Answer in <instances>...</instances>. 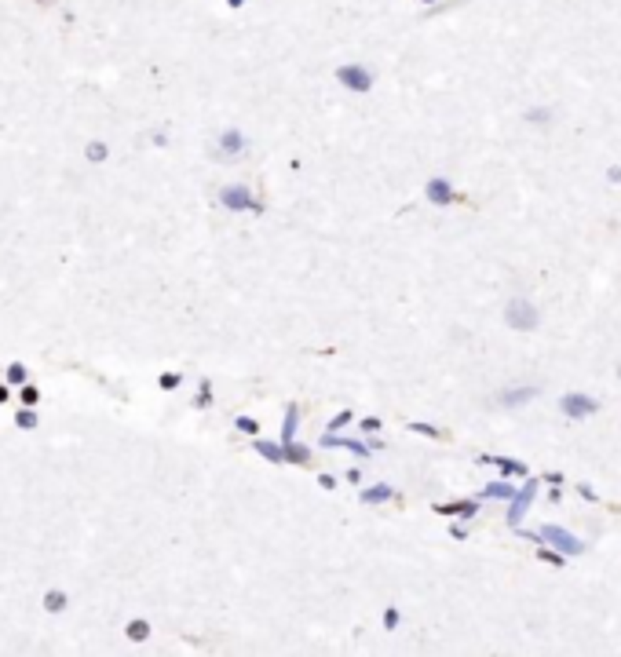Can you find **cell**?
Here are the masks:
<instances>
[{
  "instance_id": "cell-10",
  "label": "cell",
  "mask_w": 621,
  "mask_h": 657,
  "mask_svg": "<svg viewBox=\"0 0 621 657\" xmlns=\"http://www.w3.org/2000/svg\"><path fill=\"white\" fill-rule=\"evenodd\" d=\"M526 121H534V124H541V121H552V113H548V110H541V106H534V110H530V113H526Z\"/></svg>"
},
{
  "instance_id": "cell-14",
  "label": "cell",
  "mask_w": 621,
  "mask_h": 657,
  "mask_svg": "<svg viewBox=\"0 0 621 657\" xmlns=\"http://www.w3.org/2000/svg\"><path fill=\"white\" fill-rule=\"evenodd\" d=\"M618 377H621V369H618Z\"/></svg>"
},
{
  "instance_id": "cell-5",
  "label": "cell",
  "mask_w": 621,
  "mask_h": 657,
  "mask_svg": "<svg viewBox=\"0 0 621 657\" xmlns=\"http://www.w3.org/2000/svg\"><path fill=\"white\" fill-rule=\"evenodd\" d=\"M336 77H340L347 88H355V92H369V84H373V73L366 66H340Z\"/></svg>"
},
{
  "instance_id": "cell-13",
  "label": "cell",
  "mask_w": 621,
  "mask_h": 657,
  "mask_svg": "<svg viewBox=\"0 0 621 657\" xmlns=\"http://www.w3.org/2000/svg\"><path fill=\"white\" fill-rule=\"evenodd\" d=\"M420 4H432V0H420Z\"/></svg>"
},
{
  "instance_id": "cell-6",
  "label": "cell",
  "mask_w": 621,
  "mask_h": 657,
  "mask_svg": "<svg viewBox=\"0 0 621 657\" xmlns=\"http://www.w3.org/2000/svg\"><path fill=\"white\" fill-rule=\"evenodd\" d=\"M530 398H537V388H515V391H504L501 402L504 406H526Z\"/></svg>"
},
{
  "instance_id": "cell-3",
  "label": "cell",
  "mask_w": 621,
  "mask_h": 657,
  "mask_svg": "<svg viewBox=\"0 0 621 657\" xmlns=\"http://www.w3.org/2000/svg\"><path fill=\"white\" fill-rule=\"evenodd\" d=\"M559 409H563V417H571V420H585L592 413H600V402L588 398V394H563Z\"/></svg>"
},
{
  "instance_id": "cell-4",
  "label": "cell",
  "mask_w": 621,
  "mask_h": 657,
  "mask_svg": "<svg viewBox=\"0 0 621 657\" xmlns=\"http://www.w3.org/2000/svg\"><path fill=\"white\" fill-rule=\"evenodd\" d=\"M534 493H537V479H530V482L519 489V493H512V508H508V522H512V526L523 519L530 504H534Z\"/></svg>"
},
{
  "instance_id": "cell-9",
  "label": "cell",
  "mask_w": 621,
  "mask_h": 657,
  "mask_svg": "<svg viewBox=\"0 0 621 657\" xmlns=\"http://www.w3.org/2000/svg\"><path fill=\"white\" fill-rule=\"evenodd\" d=\"M486 493H490V497H512L515 486H512V482H494V486H486Z\"/></svg>"
},
{
  "instance_id": "cell-1",
  "label": "cell",
  "mask_w": 621,
  "mask_h": 657,
  "mask_svg": "<svg viewBox=\"0 0 621 657\" xmlns=\"http://www.w3.org/2000/svg\"><path fill=\"white\" fill-rule=\"evenodd\" d=\"M530 540H537V544H548V548H559L563 555H581L585 551V540L574 537L571 530H563V526H541L537 533H526Z\"/></svg>"
},
{
  "instance_id": "cell-7",
  "label": "cell",
  "mask_w": 621,
  "mask_h": 657,
  "mask_svg": "<svg viewBox=\"0 0 621 657\" xmlns=\"http://www.w3.org/2000/svg\"><path fill=\"white\" fill-rule=\"evenodd\" d=\"M428 194H432L435 204H446V201H449V183H446V179H432V183H428Z\"/></svg>"
},
{
  "instance_id": "cell-11",
  "label": "cell",
  "mask_w": 621,
  "mask_h": 657,
  "mask_svg": "<svg viewBox=\"0 0 621 657\" xmlns=\"http://www.w3.org/2000/svg\"><path fill=\"white\" fill-rule=\"evenodd\" d=\"M577 493L585 497V500H596V489H592L588 482H581V486H577Z\"/></svg>"
},
{
  "instance_id": "cell-2",
  "label": "cell",
  "mask_w": 621,
  "mask_h": 657,
  "mask_svg": "<svg viewBox=\"0 0 621 657\" xmlns=\"http://www.w3.org/2000/svg\"><path fill=\"white\" fill-rule=\"evenodd\" d=\"M504 321H508L512 329H519V332H530V329L541 325V314H537V307L530 300H512L508 311H504Z\"/></svg>"
},
{
  "instance_id": "cell-8",
  "label": "cell",
  "mask_w": 621,
  "mask_h": 657,
  "mask_svg": "<svg viewBox=\"0 0 621 657\" xmlns=\"http://www.w3.org/2000/svg\"><path fill=\"white\" fill-rule=\"evenodd\" d=\"M537 559H541V562H552V566H563V551H552L548 544H541V548H537Z\"/></svg>"
},
{
  "instance_id": "cell-12",
  "label": "cell",
  "mask_w": 621,
  "mask_h": 657,
  "mask_svg": "<svg viewBox=\"0 0 621 657\" xmlns=\"http://www.w3.org/2000/svg\"><path fill=\"white\" fill-rule=\"evenodd\" d=\"M227 4H230V8H241V4H245V0H227Z\"/></svg>"
}]
</instances>
